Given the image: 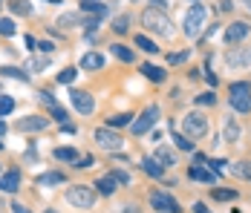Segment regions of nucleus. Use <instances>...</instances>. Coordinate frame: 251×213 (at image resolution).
I'll use <instances>...</instances> for the list:
<instances>
[{"mask_svg": "<svg viewBox=\"0 0 251 213\" xmlns=\"http://www.w3.org/2000/svg\"><path fill=\"white\" fill-rule=\"evenodd\" d=\"M153 6H159V9H165V6H168V0H151Z\"/></svg>", "mask_w": 251, "mask_h": 213, "instance_id": "50", "label": "nucleus"}, {"mask_svg": "<svg viewBox=\"0 0 251 213\" xmlns=\"http://www.w3.org/2000/svg\"><path fill=\"white\" fill-rule=\"evenodd\" d=\"M202 75L208 78V84H217V75H214V72H211V70H202Z\"/></svg>", "mask_w": 251, "mask_h": 213, "instance_id": "46", "label": "nucleus"}, {"mask_svg": "<svg viewBox=\"0 0 251 213\" xmlns=\"http://www.w3.org/2000/svg\"><path fill=\"white\" fill-rule=\"evenodd\" d=\"M81 9H84V12H93L96 18H104V15H107V6H101V3H96V0H84Z\"/></svg>", "mask_w": 251, "mask_h": 213, "instance_id": "22", "label": "nucleus"}, {"mask_svg": "<svg viewBox=\"0 0 251 213\" xmlns=\"http://www.w3.org/2000/svg\"><path fill=\"white\" fill-rule=\"evenodd\" d=\"M21 133H32V130H47L50 127V118L47 116H26V118H18L15 124Z\"/></svg>", "mask_w": 251, "mask_h": 213, "instance_id": "11", "label": "nucleus"}, {"mask_svg": "<svg viewBox=\"0 0 251 213\" xmlns=\"http://www.w3.org/2000/svg\"><path fill=\"white\" fill-rule=\"evenodd\" d=\"M205 18H208V9L205 6H200V3H194L188 12H185V35H197L202 29V24H205Z\"/></svg>", "mask_w": 251, "mask_h": 213, "instance_id": "4", "label": "nucleus"}, {"mask_svg": "<svg viewBox=\"0 0 251 213\" xmlns=\"http://www.w3.org/2000/svg\"><path fill=\"white\" fill-rule=\"evenodd\" d=\"M55 159H64V162H73L75 165L81 156H78V150H73V147H58L55 150Z\"/></svg>", "mask_w": 251, "mask_h": 213, "instance_id": "21", "label": "nucleus"}, {"mask_svg": "<svg viewBox=\"0 0 251 213\" xmlns=\"http://www.w3.org/2000/svg\"><path fill=\"white\" fill-rule=\"evenodd\" d=\"M136 47L145 49V52H151V55H153V52H159V47L153 44L151 38H145V35H136Z\"/></svg>", "mask_w": 251, "mask_h": 213, "instance_id": "28", "label": "nucleus"}, {"mask_svg": "<svg viewBox=\"0 0 251 213\" xmlns=\"http://www.w3.org/2000/svg\"><path fill=\"white\" fill-rule=\"evenodd\" d=\"M194 213H211V211H208V208H205L202 202H197V205H194Z\"/></svg>", "mask_w": 251, "mask_h": 213, "instance_id": "47", "label": "nucleus"}, {"mask_svg": "<svg viewBox=\"0 0 251 213\" xmlns=\"http://www.w3.org/2000/svg\"><path fill=\"white\" fill-rule=\"evenodd\" d=\"M127 24H130V18H127V15H122V18H119V21H116V32H127Z\"/></svg>", "mask_w": 251, "mask_h": 213, "instance_id": "41", "label": "nucleus"}, {"mask_svg": "<svg viewBox=\"0 0 251 213\" xmlns=\"http://www.w3.org/2000/svg\"><path fill=\"white\" fill-rule=\"evenodd\" d=\"M246 35H249V24H231L226 29V47H237L240 41H246Z\"/></svg>", "mask_w": 251, "mask_h": 213, "instance_id": "13", "label": "nucleus"}, {"mask_svg": "<svg viewBox=\"0 0 251 213\" xmlns=\"http://www.w3.org/2000/svg\"><path fill=\"white\" fill-rule=\"evenodd\" d=\"M58 81H61V84H73V81H75V70H64V72H58Z\"/></svg>", "mask_w": 251, "mask_h": 213, "instance_id": "38", "label": "nucleus"}, {"mask_svg": "<svg viewBox=\"0 0 251 213\" xmlns=\"http://www.w3.org/2000/svg\"><path fill=\"white\" fill-rule=\"evenodd\" d=\"M0 35H6V38L15 35V21L12 18H0Z\"/></svg>", "mask_w": 251, "mask_h": 213, "instance_id": "29", "label": "nucleus"}, {"mask_svg": "<svg viewBox=\"0 0 251 213\" xmlns=\"http://www.w3.org/2000/svg\"><path fill=\"white\" fill-rule=\"evenodd\" d=\"M70 101H73V107H75L81 116H90V113L96 110V101H93V95L84 93V90H73V93H70Z\"/></svg>", "mask_w": 251, "mask_h": 213, "instance_id": "9", "label": "nucleus"}, {"mask_svg": "<svg viewBox=\"0 0 251 213\" xmlns=\"http://www.w3.org/2000/svg\"><path fill=\"white\" fill-rule=\"evenodd\" d=\"M243 3H246V9H249V12H251V0H243Z\"/></svg>", "mask_w": 251, "mask_h": 213, "instance_id": "52", "label": "nucleus"}, {"mask_svg": "<svg viewBox=\"0 0 251 213\" xmlns=\"http://www.w3.org/2000/svg\"><path fill=\"white\" fill-rule=\"evenodd\" d=\"M231 170L237 176H243L246 182H251V162H237V165H231Z\"/></svg>", "mask_w": 251, "mask_h": 213, "instance_id": "26", "label": "nucleus"}, {"mask_svg": "<svg viewBox=\"0 0 251 213\" xmlns=\"http://www.w3.org/2000/svg\"><path fill=\"white\" fill-rule=\"evenodd\" d=\"M12 213H32V211H29L26 205H21V202H15V205H12Z\"/></svg>", "mask_w": 251, "mask_h": 213, "instance_id": "43", "label": "nucleus"}, {"mask_svg": "<svg viewBox=\"0 0 251 213\" xmlns=\"http://www.w3.org/2000/svg\"><path fill=\"white\" fill-rule=\"evenodd\" d=\"M96 144L113 153V150H119V147H122V136H119L113 127H99V130H96Z\"/></svg>", "mask_w": 251, "mask_h": 213, "instance_id": "7", "label": "nucleus"}, {"mask_svg": "<svg viewBox=\"0 0 251 213\" xmlns=\"http://www.w3.org/2000/svg\"><path fill=\"white\" fill-rule=\"evenodd\" d=\"M142 75L151 78V81H156V84H162V81L168 78V72L159 70V67H153V64H142Z\"/></svg>", "mask_w": 251, "mask_h": 213, "instance_id": "19", "label": "nucleus"}, {"mask_svg": "<svg viewBox=\"0 0 251 213\" xmlns=\"http://www.w3.org/2000/svg\"><path fill=\"white\" fill-rule=\"evenodd\" d=\"M226 139L228 142H237V139H240V127H237L234 121H228L226 124Z\"/></svg>", "mask_w": 251, "mask_h": 213, "instance_id": "35", "label": "nucleus"}, {"mask_svg": "<svg viewBox=\"0 0 251 213\" xmlns=\"http://www.w3.org/2000/svg\"><path fill=\"white\" fill-rule=\"evenodd\" d=\"M12 110H15V101H12L9 95H0V118H3V116H9Z\"/></svg>", "mask_w": 251, "mask_h": 213, "instance_id": "30", "label": "nucleus"}, {"mask_svg": "<svg viewBox=\"0 0 251 213\" xmlns=\"http://www.w3.org/2000/svg\"><path fill=\"white\" fill-rule=\"evenodd\" d=\"M110 176H113V179H116V182H122V185H130V176H127L125 170H113V173H110Z\"/></svg>", "mask_w": 251, "mask_h": 213, "instance_id": "40", "label": "nucleus"}, {"mask_svg": "<svg viewBox=\"0 0 251 213\" xmlns=\"http://www.w3.org/2000/svg\"><path fill=\"white\" fill-rule=\"evenodd\" d=\"M38 49H41V52H47V55H50V52H52V49H55V47H52L50 41H41V44H38Z\"/></svg>", "mask_w": 251, "mask_h": 213, "instance_id": "45", "label": "nucleus"}, {"mask_svg": "<svg viewBox=\"0 0 251 213\" xmlns=\"http://www.w3.org/2000/svg\"><path fill=\"white\" fill-rule=\"evenodd\" d=\"M151 205L159 213H179V211H182V208H179V202H176L174 196H171V193H162V190L151 193Z\"/></svg>", "mask_w": 251, "mask_h": 213, "instance_id": "8", "label": "nucleus"}, {"mask_svg": "<svg viewBox=\"0 0 251 213\" xmlns=\"http://www.w3.org/2000/svg\"><path fill=\"white\" fill-rule=\"evenodd\" d=\"M0 147H3V144H0Z\"/></svg>", "mask_w": 251, "mask_h": 213, "instance_id": "55", "label": "nucleus"}, {"mask_svg": "<svg viewBox=\"0 0 251 213\" xmlns=\"http://www.w3.org/2000/svg\"><path fill=\"white\" fill-rule=\"evenodd\" d=\"M38 185H41V188H55V185H64V173H58V170H50V173L38 176Z\"/></svg>", "mask_w": 251, "mask_h": 213, "instance_id": "16", "label": "nucleus"}, {"mask_svg": "<svg viewBox=\"0 0 251 213\" xmlns=\"http://www.w3.org/2000/svg\"><path fill=\"white\" fill-rule=\"evenodd\" d=\"M174 139H176V147H179V150H185V153H191V150H194V142H191V139H182L179 133H176Z\"/></svg>", "mask_w": 251, "mask_h": 213, "instance_id": "37", "label": "nucleus"}, {"mask_svg": "<svg viewBox=\"0 0 251 213\" xmlns=\"http://www.w3.org/2000/svg\"><path fill=\"white\" fill-rule=\"evenodd\" d=\"M67 202H70L73 208L90 211V208H96V190H93V188H84V185H75V188L67 190Z\"/></svg>", "mask_w": 251, "mask_h": 213, "instance_id": "3", "label": "nucleus"}, {"mask_svg": "<svg viewBox=\"0 0 251 213\" xmlns=\"http://www.w3.org/2000/svg\"><path fill=\"white\" fill-rule=\"evenodd\" d=\"M194 3H197V0H194Z\"/></svg>", "mask_w": 251, "mask_h": 213, "instance_id": "56", "label": "nucleus"}, {"mask_svg": "<svg viewBox=\"0 0 251 213\" xmlns=\"http://www.w3.org/2000/svg\"><path fill=\"white\" fill-rule=\"evenodd\" d=\"M50 3H61V0H50Z\"/></svg>", "mask_w": 251, "mask_h": 213, "instance_id": "53", "label": "nucleus"}, {"mask_svg": "<svg viewBox=\"0 0 251 213\" xmlns=\"http://www.w3.org/2000/svg\"><path fill=\"white\" fill-rule=\"evenodd\" d=\"M188 176L197 179V182H205V185H217V182H220V176H217L214 170H208V165H194L188 170Z\"/></svg>", "mask_w": 251, "mask_h": 213, "instance_id": "14", "label": "nucleus"}, {"mask_svg": "<svg viewBox=\"0 0 251 213\" xmlns=\"http://www.w3.org/2000/svg\"><path fill=\"white\" fill-rule=\"evenodd\" d=\"M3 75H9V78H18V81H29V75L26 72H21V70H15V67H3Z\"/></svg>", "mask_w": 251, "mask_h": 213, "instance_id": "34", "label": "nucleus"}, {"mask_svg": "<svg viewBox=\"0 0 251 213\" xmlns=\"http://www.w3.org/2000/svg\"><path fill=\"white\" fill-rule=\"evenodd\" d=\"M156 162H159L162 167H174V165H176V153L159 144V147H156Z\"/></svg>", "mask_w": 251, "mask_h": 213, "instance_id": "17", "label": "nucleus"}, {"mask_svg": "<svg viewBox=\"0 0 251 213\" xmlns=\"http://www.w3.org/2000/svg\"><path fill=\"white\" fill-rule=\"evenodd\" d=\"M24 41H26V47H29V49H38V47H35V38H32V35H26Z\"/></svg>", "mask_w": 251, "mask_h": 213, "instance_id": "49", "label": "nucleus"}, {"mask_svg": "<svg viewBox=\"0 0 251 213\" xmlns=\"http://www.w3.org/2000/svg\"><path fill=\"white\" fill-rule=\"evenodd\" d=\"M214 101H217V98H214L211 93H208V95H200V98H197V104H214Z\"/></svg>", "mask_w": 251, "mask_h": 213, "instance_id": "44", "label": "nucleus"}, {"mask_svg": "<svg viewBox=\"0 0 251 213\" xmlns=\"http://www.w3.org/2000/svg\"><path fill=\"white\" fill-rule=\"evenodd\" d=\"M93 165H96V159H93V156H81V159L75 162L78 170H84V167H93Z\"/></svg>", "mask_w": 251, "mask_h": 213, "instance_id": "39", "label": "nucleus"}, {"mask_svg": "<svg viewBox=\"0 0 251 213\" xmlns=\"http://www.w3.org/2000/svg\"><path fill=\"white\" fill-rule=\"evenodd\" d=\"M0 136H6V124L3 121H0Z\"/></svg>", "mask_w": 251, "mask_h": 213, "instance_id": "51", "label": "nucleus"}, {"mask_svg": "<svg viewBox=\"0 0 251 213\" xmlns=\"http://www.w3.org/2000/svg\"><path fill=\"white\" fill-rule=\"evenodd\" d=\"M101 67H104V58L96 55V52H87L81 58V70H101Z\"/></svg>", "mask_w": 251, "mask_h": 213, "instance_id": "20", "label": "nucleus"}, {"mask_svg": "<svg viewBox=\"0 0 251 213\" xmlns=\"http://www.w3.org/2000/svg\"><path fill=\"white\" fill-rule=\"evenodd\" d=\"M41 104H44V107L50 110V116H52L55 121H61V124H67V110H64V107H61V104H58V101H55V98H52V95L47 93V90L41 93Z\"/></svg>", "mask_w": 251, "mask_h": 213, "instance_id": "12", "label": "nucleus"}, {"mask_svg": "<svg viewBox=\"0 0 251 213\" xmlns=\"http://www.w3.org/2000/svg\"><path fill=\"white\" fill-rule=\"evenodd\" d=\"M188 61V52H174L171 55V64H185Z\"/></svg>", "mask_w": 251, "mask_h": 213, "instance_id": "42", "label": "nucleus"}, {"mask_svg": "<svg viewBox=\"0 0 251 213\" xmlns=\"http://www.w3.org/2000/svg\"><path fill=\"white\" fill-rule=\"evenodd\" d=\"M228 104L237 113H251V84L249 81H237L228 87Z\"/></svg>", "mask_w": 251, "mask_h": 213, "instance_id": "1", "label": "nucleus"}, {"mask_svg": "<svg viewBox=\"0 0 251 213\" xmlns=\"http://www.w3.org/2000/svg\"><path fill=\"white\" fill-rule=\"evenodd\" d=\"M12 12H15V15H29V12H32V6L24 3V0H12Z\"/></svg>", "mask_w": 251, "mask_h": 213, "instance_id": "33", "label": "nucleus"}, {"mask_svg": "<svg viewBox=\"0 0 251 213\" xmlns=\"http://www.w3.org/2000/svg\"><path fill=\"white\" fill-rule=\"evenodd\" d=\"M110 49H113V55H116L119 61H125V64H130V61H133V52H130L127 47H122V44H113Z\"/></svg>", "mask_w": 251, "mask_h": 213, "instance_id": "25", "label": "nucleus"}, {"mask_svg": "<svg viewBox=\"0 0 251 213\" xmlns=\"http://www.w3.org/2000/svg\"><path fill=\"white\" fill-rule=\"evenodd\" d=\"M18 188H21V173H18V170L0 176V190H3V193H15Z\"/></svg>", "mask_w": 251, "mask_h": 213, "instance_id": "15", "label": "nucleus"}, {"mask_svg": "<svg viewBox=\"0 0 251 213\" xmlns=\"http://www.w3.org/2000/svg\"><path fill=\"white\" fill-rule=\"evenodd\" d=\"M142 24H145V29H151V32L171 35V21H168V15H165L159 6H151V9L142 12Z\"/></svg>", "mask_w": 251, "mask_h": 213, "instance_id": "2", "label": "nucleus"}, {"mask_svg": "<svg viewBox=\"0 0 251 213\" xmlns=\"http://www.w3.org/2000/svg\"><path fill=\"white\" fill-rule=\"evenodd\" d=\"M211 196L214 199H220V202H231V199H237V190H231V188H214L211 190Z\"/></svg>", "mask_w": 251, "mask_h": 213, "instance_id": "24", "label": "nucleus"}, {"mask_svg": "<svg viewBox=\"0 0 251 213\" xmlns=\"http://www.w3.org/2000/svg\"><path fill=\"white\" fill-rule=\"evenodd\" d=\"M159 121V107H148L139 118L133 121V136H145V133H151V127Z\"/></svg>", "mask_w": 251, "mask_h": 213, "instance_id": "6", "label": "nucleus"}, {"mask_svg": "<svg viewBox=\"0 0 251 213\" xmlns=\"http://www.w3.org/2000/svg\"><path fill=\"white\" fill-rule=\"evenodd\" d=\"M182 130H185L188 139H202V136L208 133V121H205V116H200V113H188L185 121H182Z\"/></svg>", "mask_w": 251, "mask_h": 213, "instance_id": "5", "label": "nucleus"}, {"mask_svg": "<svg viewBox=\"0 0 251 213\" xmlns=\"http://www.w3.org/2000/svg\"><path fill=\"white\" fill-rule=\"evenodd\" d=\"M139 165L145 167V173H148V176H153V179H162V176H165V167L159 165L156 159H142Z\"/></svg>", "mask_w": 251, "mask_h": 213, "instance_id": "18", "label": "nucleus"}, {"mask_svg": "<svg viewBox=\"0 0 251 213\" xmlns=\"http://www.w3.org/2000/svg\"><path fill=\"white\" fill-rule=\"evenodd\" d=\"M208 165L214 167L217 173H228V170H231V165H228V162H223V159H208Z\"/></svg>", "mask_w": 251, "mask_h": 213, "instance_id": "36", "label": "nucleus"}, {"mask_svg": "<svg viewBox=\"0 0 251 213\" xmlns=\"http://www.w3.org/2000/svg\"><path fill=\"white\" fill-rule=\"evenodd\" d=\"M47 213H55V211H47Z\"/></svg>", "mask_w": 251, "mask_h": 213, "instance_id": "54", "label": "nucleus"}, {"mask_svg": "<svg viewBox=\"0 0 251 213\" xmlns=\"http://www.w3.org/2000/svg\"><path fill=\"white\" fill-rule=\"evenodd\" d=\"M119 213H139V208L136 205H125V211H119Z\"/></svg>", "mask_w": 251, "mask_h": 213, "instance_id": "48", "label": "nucleus"}, {"mask_svg": "<svg viewBox=\"0 0 251 213\" xmlns=\"http://www.w3.org/2000/svg\"><path fill=\"white\" fill-rule=\"evenodd\" d=\"M44 67H47L44 58H29V61L24 64V70H29V72H38V70H44Z\"/></svg>", "mask_w": 251, "mask_h": 213, "instance_id": "32", "label": "nucleus"}, {"mask_svg": "<svg viewBox=\"0 0 251 213\" xmlns=\"http://www.w3.org/2000/svg\"><path fill=\"white\" fill-rule=\"evenodd\" d=\"M110 127H125V124H130V113H119V116H110V121H107Z\"/></svg>", "mask_w": 251, "mask_h": 213, "instance_id": "31", "label": "nucleus"}, {"mask_svg": "<svg viewBox=\"0 0 251 213\" xmlns=\"http://www.w3.org/2000/svg\"><path fill=\"white\" fill-rule=\"evenodd\" d=\"M226 64L231 70L251 67V49H231V52H226Z\"/></svg>", "mask_w": 251, "mask_h": 213, "instance_id": "10", "label": "nucleus"}, {"mask_svg": "<svg viewBox=\"0 0 251 213\" xmlns=\"http://www.w3.org/2000/svg\"><path fill=\"white\" fill-rule=\"evenodd\" d=\"M58 26H61V29H73V26H78V15H75V12L61 15V18H58Z\"/></svg>", "mask_w": 251, "mask_h": 213, "instance_id": "27", "label": "nucleus"}, {"mask_svg": "<svg viewBox=\"0 0 251 213\" xmlns=\"http://www.w3.org/2000/svg\"><path fill=\"white\" fill-rule=\"evenodd\" d=\"M113 182H116L113 176H104V179H99V182H96V190H99V193H104V196H110V193L116 190V185H113Z\"/></svg>", "mask_w": 251, "mask_h": 213, "instance_id": "23", "label": "nucleus"}]
</instances>
